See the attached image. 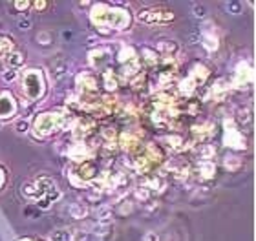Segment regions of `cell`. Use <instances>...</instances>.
I'll return each instance as SVG.
<instances>
[{"label": "cell", "mask_w": 256, "mask_h": 241, "mask_svg": "<svg viewBox=\"0 0 256 241\" xmlns=\"http://www.w3.org/2000/svg\"><path fill=\"white\" fill-rule=\"evenodd\" d=\"M24 53L22 51H18V49H13V51H10L8 55H4V64L8 70H16V68H20L22 64H24Z\"/></svg>", "instance_id": "cell-21"}, {"label": "cell", "mask_w": 256, "mask_h": 241, "mask_svg": "<svg viewBox=\"0 0 256 241\" xmlns=\"http://www.w3.org/2000/svg\"><path fill=\"white\" fill-rule=\"evenodd\" d=\"M178 91H180L183 97H192L198 91V86L194 84V80H192L190 77H185V79L178 84Z\"/></svg>", "instance_id": "cell-25"}, {"label": "cell", "mask_w": 256, "mask_h": 241, "mask_svg": "<svg viewBox=\"0 0 256 241\" xmlns=\"http://www.w3.org/2000/svg\"><path fill=\"white\" fill-rule=\"evenodd\" d=\"M6 185V172L0 168V190H2V187Z\"/></svg>", "instance_id": "cell-45"}, {"label": "cell", "mask_w": 256, "mask_h": 241, "mask_svg": "<svg viewBox=\"0 0 256 241\" xmlns=\"http://www.w3.org/2000/svg\"><path fill=\"white\" fill-rule=\"evenodd\" d=\"M119 146L123 148V150L130 152V154H138V152H141V141H139V137L136 134H132V132H123V134L119 135Z\"/></svg>", "instance_id": "cell-12"}, {"label": "cell", "mask_w": 256, "mask_h": 241, "mask_svg": "<svg viewBox=\"0 0 256 241\" xmlns=\"http://www.w3.org/2000/svg\"><path fill=\"white\" fill-rule=\"evenodd\" d=\"M110 60V49L106 48H96L90 51V64L94 68H102Z\"/></svg>", "instance_id": "cell-17"}, {"label": "cell", "mask_w": 256, "mask_h": 241, "mask_svg": "<svg viewBox=\"0 0 256 241\" xmlns=\"http://www.w3.org/2000/svg\"><path fill=\"white\" fill-rule=\"evenodd\" d=\"M208 73H210V71H208V68L205 64H194L192 66L190 73H188V77H190V79L194 80V84L200 88L202 84H205Z\"/></svg>", "instance_id": "cell-19"}, {"label": "cell", "mask_w": 256, "mask_h": 241, "mask_svg": "<svg viewBox=\"0 0 256 241\" xmlns=\"http://www.w3.org/2000/svg\"><path fill=\"white\" fill-rule=\"evenodd\" d=\"M141 187L146 188L150 194L152 192H161L165 188V181H163V176H158V174H146L141 179Z\"/></svg>", "instance_id": "cell-16"}, {"label": "cell", "mask_w": 256, "mask_h": 241, "mask_svg": "<svg viewBox=\"0 0 256 241\" xmlns=\"http://www.w3.org/2000/svg\"><path fill=\"white\" fill-rule=\"evenodd\" d=\"M200 40H202V44L205 46L207 51H216L218 49V37H216V33L212 29V24H207L205 27H202Z\"/></svg>", "instance_id": "cell-14"}, {"label": "cell", "mask_w": 256, "mask_h": 241, "mask_svg": "<svg viewBox=\"0 0 256 241\" xmlns=\"http://www.w3.org/2000/svg\"><path fill=\"white\" fill-rule=\"evenodd\" d=\"M136 57H138V55H136V49L128 48V46H124V48L119 51V62H121V64H124V62H128V60L136 59Z\"/></svg>", "instance_id": "cell-31"}, {"label": "cell", "mask_w": 256, "mask_h": 241, "mask_svg": "<svg viewBox=\"0 0 256 241\" xmlns=\"http://www.w3.org/2000/svg\"><path fill=\"white\" fill-rule=\"evenodd\" d=\"M121 214H128V212H132V203H123V207L119 209Z\"/></svg>", "instance_id": "cell-44"}, {"label": "cell", "mask_w": 256, "mask_h": 241, "mask_svg": "<svg viewBox=\"0 0 256 241\" xmlns=\"http://www.w3.org/2000/svg\"><path fill=\"white\" fill-rule=\"evenodd\" d=\"M224 143L232 150H246V137L240 134V130L236 128L232 121H225V134H224Z\"/></svg>", "instance_id": "cell-7"}, {"label": "cell", "mask_w": 256, "mask_h": 241, "mask_svg": "<svg viewBox=\"0 0 256 241\" xmlns=\"http://www.w3.org/2000/svg\"><path fill=\"white\" fill-rule=\"evenodd\" d=\"M15 130L18 134H28V132H30V123H28L26 119H20V121L15 123Z\"/></svg>", "instance_id": "cell-35"}, {"label": "cell", "mask_w": 256, "mask_h": 241, "mask_svg": "<svg viewBox=\"0 0 256 241\" xmlns=\"http://www.w3.org/2000/svg\"><path fill=\"white\" fill-rule=\"evenodd\" d=\"M251 82H252L251 66L247 64V62H240V64L236 66L234 77H232V82H230V84L234 86V88H238V90H246V88H249Z\"/></svg>", "instance_id": "cell-9"}, {"label": "cell", "mask_w": 256, "mask_h": 241, "mask_svg": "<svg viewBox=\"0 0 256 241\" xmlns=\"http://www.w3.org/2000/svg\"><path fill=\"white\" fill-rule=\"evenodd\" d=\"M97 223L99 227H110L114 223V210L110 207H101L97 210Z\"/></svg>", "instance_id": "cell-23"}, {"label": "cell", "mask_w": 256, "mask_h": 241, "mask_svg": "<svg viewBox=\"0 0 256 241\" xmlns=\"http://www.w3.org/2000/svg\"><path fill=\"white\" fill-rule=\"evenodd\" d=\"M102 86L106 88V91H116L119 86V79L118 75L114 73L112 68H104L102 71Z\"/></svg>", "instance_id": "cell-22"}, {"label": "cell", "mask_w": 256, "mask_h": 241, "mask_svg": "<svg viewBox=\"0 0 256 241\" xmlns=\"http://www.w3.org/2000/svg\"><path fill=\"white\" fill-rule=\"evenodd\" d=\"M143 241H160V236H158L156 232H148V234L143 238Z\"/></svg>", "instance_id": "cell-43"}, {"label": "cell", "mask_w": 256, "mask_h": 241, "mask_svg": "<svg viewBox=\"0 0 256 241\" xmlns=\"http://www.w3.org/2000/svg\"><path fill=\"white\" fill-rule=\"evenodd\" d=\"M68 177L75 187H84V185L88 187L94 179L99 177V166L92 159L82 161V163H74L72 168H70Z\"/></svg>", "instance_id": "cell-4"}, {"label": "cell", "mask_w": 256, "mask_h": 241, "mask_svg": "<svg viewBox=\"0 0 256 241\" xmlns=\"http://www.w3.org/2000/svg\"><path fill=\"white\" fill-rule=\"evenodd\" d=\"M72 135H74V139L77 143H84L92 134H94V130H96V121L90 117V115H82V117H77L75 119L74 126H72Z\"/></svg>", "instance_id": "cell-6"}, {"label": "cell", "mask_w": 256, "mask_h": 241, "mask_svg": "<svg viewBox=\"0 0 256 241\" xmlns=\"http://www.w3.org/2000/svg\"><path fill=\"white\" fill-rule=\"evenodd\" d=\"M192 11H194V16H196V18H205V15H207V7L203 4H194Z\"/></svg>", "instance_id": "cell-36"}, {"label": "cell", "mask_w": 256, "mask_h": 241, "mask_svg": "<svg viewBox=\"0 0 256 241\" xmlns=\"http://www.w3.org/2000/svg\"><path fill=\"white\" fill-rule=\"evenodd\" d=\"M60 130H62V115H60V110L38 113L37 117H35V121H33V132H35L37 137H48V135L57 134Z\"/></svg>", "instance_id": "cell-3"}, {"label": "cell", "mask_w": 256, "mask_h": 241, "mask_svg": "<svg viewBox=\"0 0 256 241\" xmlns=\"http://www.w3.org/2000/svg\"><path fill=\"white\" fill-rule=\"evenodd\" d=\"M174 11L166 9V7H148V9H141L138 13V20L148 26L156 24H168L174 20Z\"/></svg>", "instance_id": "cell-5"}, {"label": "cell", "mask_w": 256, "mask_h": 241, "mask_svg": "<svg viewBox=\"0 0 256 241\" xmlns=\"http://www.w3.org/2000/svg\"><path fill=\"white\" fill-rule=\"evenodd\" d=\"M2 79H4L6 82H13V80L18 79V71L16 70H6L4 73H2Z\"/></svg>", "instance_id": "cell-37"}, {"label": "cell", "mask_w": 256, "mask_h": 241, "mask_svg": "<svg viewBox=\"0 0 256 241\" xmlns=\"http://www.w3.org/2000/svg\"><path fill=\"white\" fill-rule=\"evenodd\" d=\"M238 121H240L242 124H247L249 121H251V112H249V110H242Z\"/></svg>", "instance_id": "cell-40"}, {"label": "cell", "mask_w": 256, "mask_h": 241, "mask_svg": "<svg viewBox=\"0 0 256 241\" xmlns=\"http://www.w3.org/2000/svg\"><path fill=\"white\" fill-rule=\"evenodd\" d=\"M156 51L160 57L163 59H174L178 53H180V44L176 40H161L158 46H156Z\"/></svg>", "instance_id": "cell-15"}, {"label": "cell", "mask_w": 256, "mask_h": 241, "mask_svg": "<svg viewBox=\"0 0 256 241\" xmlns=\"http://www.w3.org/2000/svg\"><path fill=\"white\" fill-rule=\"evenodd\" d=\"M68 157L72 163H82V161L92 159V150L86 143H74L68 148Z\"/></svg>", "instance_id": "cell-11"}, {"label": "cell", "mask_w": 256, "mask_h": 241, "mask_svg": "<svg viewBox=\"0 0 256 241\" xmlns=\"http://www.w3.org/2000/svg\"><path fill=\"white\" fill-rule=\"evenodd\" d=\"M141 66H143L141 59H139V57H136V59L128 60V62L121 64V68H119V71H118V75L121 77L123 80H132L134 77L138 75V73H141Z\"/></svg>", "instance_id": "cell-13"}, {"label": "cell", "mask_w": 256, "mask_h": 241, "mask_svg": "<svg viewBox=\"0 0 256 241\" xmlns=\"http://www.w3.org/2000/svg\"><path fill=\"white\" fill-rule=\"evenodd\" d=\"M230 88H232V84H230L229 79H218L210 86V95H212L214 99H224V97L229 93Z\"/></svg>", "instance_id": "cell-20"}, {"label": "cell", "mask_w": 256, "mask_h": 241, "mask_svg": "<svg viewBox=\"0 0 256 241\" xmlns=\"http://www.w3.org/2000/svg\"><path fill=\"white\" fill-rule=\"evenodd\" d=\"M163 143H165L168 148H172V150H180V148H183V145H185L183 137L182 135H178V134L165 135V137H163Z\"/></svg>", "instance_id": "cell-28"}, {"label": "cell", "mask_w": 256, "mask_h": 241, "mask_svg": "<svg viewBox=\"0 0 256 241\" xmlns=\"http://www.w3.org/2000/svg\"><path fill=\"white\" fill-rule=\"evenodd\" d=\"M18 110L16 99L10 91H0V119H10L13 117Z\"/></svg>", "instance_id": "cell-10"}, {"label": "cell", "mask_w": 256, "mask_h": 241, "mask_svg": "<svg viewBox=\"0 0 256 241\" xmlns=\"http://www.w3.org/2000/svg\"><path fill=\"white\" fill-rule=\"evenodd\" d=\"M22 196L26 199H30V201H37V199H40V194H38V190H37V187L33 185V183H24L22 185Z\"/></svg>", "instance_id": "cell-27"}, {"label": "cell", "mask_w": 256, "mask_h": 241, "mask_svg": "<svg viewBox=\"0 0 256 241\" xmlns=\"http://www.w3.org/2000/svg\"><path fill=\"white\" fill-rule=\"evenodd\" d=\"M22 91L30 101H38L46 93V79L44 73L37 68L26 70L22 73Z\"/></svg>", "instance_id": "cell-2"}, {"label": "cell", "mask_w": 256, "mask_h": 241, "mask_svg": "<svg viewBox=\"0 0 256 241\" xmlns=\"http://www.w3.org/2000/svg\"><path fill=\"white\" fill-rule=\"evenodd\" d=\"M90 20L97 29L121 31V29H126L130 26V13L123 7L96 4L90 11Z\"/></svg>", "instance_id": "cell-1"}, {"label": "cell", "mask_w": 256, "mask_h": 241, "mask_svg": "<svg viewBox=\"0 0 256 241\" xmlns=\"http://www.w3.org/2000/svg\"><path fill=\"white\" fill-rule=\"evenodd\" d=\"M52 77H54L55 80H59L60 77L66 75V71H68V62L64 59H57V62L55 64H52Z\"/></svg>", "instance_id": "cell-26"}, {"label": "cell", "mask_w": 256, "mask_h": 241, "mask_svg": "<svg viewBox=\"0 0 256 241\" xmlns=\"http://www.w3.org/2000/svg\"><path fill=\"white\" fill-rule=\"evenodd\" d=\"M32 7H35L37 11H44L48 7V2H44V0H38V2H32Z\"/></svg>", "instance_id": "cell-42"}, {"label": "cell", "mask_w": 256, "mask_h": 241, "mask_svg": "<svg viewBox=\"0 0 256 241\" xmlns=\"http://www.w3.org/2000/svg\"><path fill=\"white\" fill-rule=\"evenodd\" d=\"M224 165H225V168H227V170L236 172L242 166V159H240V157H236V156H227L224 159Z\"/></svg>", "instance_id": "cell-30"}, {"label": "cell", "mask_w": 256, "mask_h": 241, "mask_svg": "<svg viewBox=\"0 0 256 241\" xmlns=\"http://www.w3.org/2000/svg\"><path fill=\"white\" fill-rule=\"evenodd\" d=\"M37 40H38V44H44V46H48V44L52 42V35H50V33H46V31L38 33Z\"/></svg>", "instance_id": "cell-39"}, {"label": "cell", "mask_w": 256, "mask_h": 241, "mask_svg": "<svg viewBox=\"0 0 256 241\" xmlns=\"http://www.w3.org/2000/svg\"><path fill=\"white\" fill-rule=\"evenodd\" d=\"M13 7H15L18 13H26V11L32 7V2H28V0H15V2H13Z\"/></svg>", "instance_id": "cell-34"}, {"label": "cell", "mask_w": 256, "mask_h": 241, "mask_svg": "<svg viewBox=\"0 0 256 241\" xmlns=\"http://www.w3.org/2000/svg\"><path fill=\"white\" fill-rule=\"evenodd\" d=\"M24 216L30 218V220H37L38 216H40V210H38L35 205H28L26 209H24Z\"/></svg>", "instance_id": "cell-33"}, {"label": "cell", "mask_w": 256, "mask_h": 241, "mask_svg": "<svg viewBox=\"0 0 256 241\" xmlns=\"http://www.w3.org/2000/svg\"><path fill=\"white\" fill-rule=\"evenodd\" d=\"M139 59H141V62H146L148 66H158L161 62L160 55H158V51L154 48H143Z\"/></svg>", "instance_id": "cell-24"}, {"label": "cell", "mask_w": 256, "mask_h": 241, "mask_svg": "<svg viewBox=\"0 0 256 241\" xmlns=\"http://www.w3.org/2000/svg\"><path fill=\"white\" fill-rule=\"evenodd\" d=\"M18 241H33V240H30V238H24V240H18Z\"/></svg>", "instance_id": "cell-46"}, {"label": "cell", "mask_w": 256, "mask_h": 241, "mask_svg": "<svg viewBox=\"0 0 256 241\" xmlns=\"http://www.w3.org/2000/svg\"><path fill=\"white\" fill-rule=\"evenodd\" d=\"M194 174H198L202 179H212L216 176V165L212 161H200L198 166L194 168Z\"/></svg>", "instance_id": "cell-18"}, {"label": "cell", "mask_w": 256, "mask_h": 241, "mask_svg": "<svg viewBox=\"0 0 256 241\" xmlns=\"http://www.w3.org/2000/svg\"><path fill=\"white\" fill-rule=\"evenodd\" d=\"M18 29H20V31L32 29V20H30V18H22V20H18Z\"/></svg>", "instance_id": "cell-41"}, {"label": "cell", "mask_w": 256, "mask_h": 241, "mask_svg": "<svg viewBox=\"0 0 256 241\" xmlns=\"http://www.w3.org/2000/svg\"><path fill=\"white\" fill-rule=\"evenodd\" d=\"M70 214L75 220H84L86 216H88V207L84 203H75L70 207Z\"/></svg>", "instance_id": "cell-29"}, {"label": "cell", "mask_w": 256, "mask_h": 241, "mask_svg": "<svg viewBox=\"0 0 256 241\" xmlns=\"http://www.w3.org/2000/svg\"><path fill=\"white\" fill-rule=\"evenodd\" d=\"M227 11L232 13V15L242 13V2H227Z\"/></svg>", "instance_id": "cell-38"}, {"label": "cell", "mask_w": 256, "mask_h": 241, "mask_svg": "<svg viewBox=\"0 0 256 241\" xmlns=\"http://www.w3.org/2000/svg\"><path fill=\"white\" fill-rule=\"evenodd\" d=\"M75 82H77L79 95H92V93H99V79H97L96 73H90V71L79 73Z\"/></svg>", "instance_id": "cell-8"}, {"label": "cell", "mask_w": 256, "mask_h": 241, "mask_svg": "<svg viewBox=\"0 0 256 241\" xmlns=\"http://www.w3.org/2000/svg\"><path fill=\"white\" fill-rule=\"evenodd\" d=\"M0 57H2V49H0Z\"/></svg>", "instance_id": "cell-47"}, {"label": "cell", "mask_w": 256, "mask_h": 241, "mask_svg": "<svg viewBox=\"0 0 256 241\" xmlns=\"http://www.w3.org/2000/svg\"><path fill=\"white\" fill-rule=\"evenodd\" d=\"M134 196H136V199H138V201H143V203L150 199V192L146 190V188H143V187L136 188V190H134Z\"/></svg>", "instance_id": "cell-32"}]
</instances>
